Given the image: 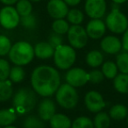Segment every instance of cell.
I'll list each match as a JSON object with an SVG mask.
<instances>
[{"label": "cell", "instance_id": "6da1fadb", "mask_svg": "<svg viewBox=\"0 0 128 128\" xmlns=\"http://www.w3.org/2000/svg\"><path fill=\"white\" fill-rule=\"evenodd\" d=\"M32 89L41 96H51L57 91L60 85L59 72L54 68L41 65L32 71L31 76Z\"/></svg>", "mask_w": 128, "mask_h": 128}, {"label": "cell", "instance_id": "7a4b0ae2", "mask_svg": "<svg viewBox=\"0 0 128 128\" xmlns=\"http://www.w3.org/2000/svg\"><path fill=\"white\" fill-rule=\"evenodd\" d=\"M37 93L29 88L20 89L12 99V104L17 114H26L35 107L37 103Z\"/></svg>", "mask_w": 128, "mask_h": 128}, {"label": "cell", "instance_id": "3957f363", "mask_svg": "<svg viewBox=\"0 0 128 128\" xmlns=\"http://www.w3.org/2000/svg\"><path fill=\"white\" fill-rule=\"evenodd\" d=\"M9 59L15 65L23 66L30 63L34 57V49L32 45L26 41H18L12 46Z\"/></svg>", "mask_w": 128, "mask_h": 128}, {"label": "cell", "instance_id": "277c9868", "mask_svg": "<svg viewBox=\"0 0 128 128\" xmlns=\"http://www.w3.org/2000/svg\"><path fill=\"white\" fill-rule=\"evenodd\" d=\"M56 101L62 108L70 110L76 106L79 96L75 87L68 84H63L60 85L55 92Z\"/></svg>", "mask_w": 128, "mask_h": 128}, {"label": "cell", "instance_id": "5b68a950", "mask_svg": "<svg viewBox=\"0 0 128 128\" xmlns=\"http://www.w3.org/2000/svg\"><path fill=\"white\" fill-rule=\"evenodd\" d=\"M76 58V51L71 46L60 45L54 49V60L60 70H68L74 64Z\"/></svg>", "mask_w": 128, "mask_h": 128}, {"label": "cell", "instance_id": "8992f818", "mask_svg": "<svg viewBox=\"0 0 128 128\" xmlns=\"http://www.w3.org/2000/svg\"><path fill=\"white\" fill-rule=\"evenodd\" d=\"M105 25L114 34H123L128 28V18L119 10H112L107 15Z\"/></svg>", "mask_w": 128, "mask_h": 128}, {"label": "cell", "instance_id": "52a82bcc", "mask_svg": "<svg viewBox=\"0 0 128 128\" xmlns=\"http://www.w3.org/2000/svg\"><path fill=\"white\" fill-rule=\"evenodd\" d=\"M68 40L73 48L80 49L86 46L88 41V34L86 30L79 25H73L68 31Z\"/></svg>", "mask_w": 128, "mask_h": 128}, {"label": "cell", "instance_id": "ba28073f", "mask_svg": "<svg viewBox=\"0 0 128 128\" xmlns=\"http://www.w3.org/2000/svg\"><path fill=\"white\" fill-rule=\"evenodd\" d=\"M20 16L16 8L11 6H4L0 10V24L6 29H13L18 26Z\"/></svg>", "mask_w": 128, "mask_h": 128}, {"label": "cell", "instance_id": "9c48e42d", "mask_svg": "<svg viewBox=\"0 0 128 128\" xmlns=\"http://www.w3.org/2000/svg\"><path fill=\"white\" fill-rule=\"evenodd\" d=\"M85 106L90 112L98 113L101 112L105 107V102L102 95L99 92L95 90H90L85 95L84 98Z\"/></svg>", "mask_w": 128, "mask_h": 128}, {"label": "cell", "instance_id": "30bf717a", "mask_svg": "<svg viewBox=\"0 0 128 128\" xmlns=\"http://www.w3.org/2000/svg\"><path fill=\"white\" fill-rule=\"evenodd\" d=\"M65 79L73 87H81L89 82V74L82 68H74L67 72Z\"/></svg>", "mask_w": 128, "mask_h": 128}, {"label": "cell", "instance_id": "8fae6325", "mask_svg": "<svg viewBox=\"0 0 128 128\" xmlns=\"http://www.w3.org/2000/svg\"><path fill=\"white\" fill-rule=\"evenodd\" d=\"M85 12L91 18H101L106 12L105 0H86Z\"/></svg>", "mask_w": 128, "mask_h": 128}, {"label": "cell", "instance_id": "7c38bea8", "mask_svg": "<svg viewBox=\"0 0 128 128\" xmlns=\"http://www.w3.org/2000/svg\"><path fill=\"white\" fill-rule=\"evenodd\" d=\"M48 12L55 20L64 18L68 12V4L63 0H50L46 6Z\"/></svg>", "mask_w": 128, "mask_h": 128}, {"label": "cell", "instance_id": "4fadbf2b", "mask_svg": "<svg viewBox=\"0 0 128 128\" xmlns=\"http://www.w3.org/2000/svg\"><path fill=\"white\" fill-rule=\"evenodd\" d=\"M106 30V25L100 18H92L86 26V32L88 37L93 40H98L103 37L105 34Z\"/></svg>", "mask_w": 128, "mask_h": 128}, {"label": "cell", "instance_id": "5bb4252c", "mask_svg": "<svg viewBox=\"0 0 128 128\" xmlns=\"http://www.w3.org/2000/svg\"><path fill=\"white\" fill-rule=\"evenodd\" d=\"M55 104L51 99L46 98L40 103L38 107L39 117L44 121H49L55 114Z\"/></svg>", "mask_w": 128, "mask_h": 128}, {"label": "cell", "instance_id": "9a60e30c", "mask_svg": "<svg viewBox=\"0 0 128 128\" xmlns=\"http://www.w3.org/2000/svg\"><path fill=\"white\" fill-rule=\"evenodd\" d=\"M101 48L105 53L115 54L122 48V43L118 38L115 36H106L101 41Z\"/></svg>", "mask_w": 128, "mask_h": 128}, {"label": "cell", "instance_id": "2e32d148", "mask_svg": "<svg viewBox=\"0 0 128 128\" xmlns=\"http://www.w3.org/2000/svg\"><path fill=\"white\" fill-rule=\"evenodd\" d=\"M34 55L41 60H46L50 57L54 56V48L48 42H39L34 48Z\"/></svg>", "mask_w": 128, "mask_h": 128}, {"label": "cell", "instance_id": "e0dca14e", "mask_svg": "<svg viewBox=\"0 0 128 128\" xmlns=\"http://www.w3.org/2000/svg\"><path fill=\"white\" fill-rule=\"evenodd\" d=\"M51 128H71V120L70 118L62 113H55L50 119Z\"/></svg>", "mask_w": 128, "mask_h": 128}, {"label": "cell", "instance_id": "ac0fdd59", "mask_svg": "<svg viewBox=\"0 0 128 128\" xmlns=\"http://www.w3.org/2000/svg\"><path fill=\"white\" fill-rule=\"evenodd\" d=\"M17 118V113L14 108L0 110V126H11Z\"/></svg>", "mask_w": 128, "mask_h": 128}, {"label": "cell", "instance_id": "d6986e66", "mask_svg": "<svg viewBox=\"0 0 128 128\" xmlns=\"http://www.w3.org/2000/svg\"><path fill=\"white\" fill-rule=\"evenodd\" d=\"M113 86L116 90L123 94L128 93V74H119L113 80Z\"/></svg>", "mask_w": 128, "mask_h": 128}, {"label": "cell", "instance_id": "ffe728a7", "mask_svg": "<svg viewBox=\"0 0 128 128\" xmlns=\"http://www.w3.org/2000/svg\"><path fill=\"white\" fill-rule=\"evenodd\" d=\"M13 89L11 81H0V102H6L12 98Z\"/></svg>", "mask_w": 128, "mask_h": 128}, {"label": "cell", "instance_id": "44dd1931", "mask_svg": "<svg viewBox=\"0 0 128 128\" xmlns=\"http://www.w3.org/2000/svg\"><path fill=\"white\" fill-rule=\"evenodd\" d=\"M103 54L101 52L98 50H92L88 53L86 56V62L90 67H92V68H98V66H100L103 62Z\"/></svg>", "mask_w": 128, "mask_h": 128}, {"label": "cell", "instance_id": "7402d4cb", "mask_svg": "<svg viewBox=\"0 0 128 128\" xmlns=\"http://www.w3.org/2000/svg\"><path fill=\"white\" fill-rule=\"evenodd\" d=\"M128 115V109L123 104H116L110 110V117L115 120H122Z\"/></svg>", "mask_w": 128, "mask_h": 128}, {"label": "cell", "instance_id": "603a6c76", "mask_svg": "<svg viewBox=\"0 0 128 128\" xmlns=\"http://www.w3.org/2000/svg\"><path fill=\"white\" fill-rule=\"evenodd\" d=\"M95 128H108L110 124V116L106 112H98L93 121Z\"/></svg>", "mask_w": 128, "mask_h": 128}, {"label": "cell", "instance_id": "cb8c5ba5", "mask_svg": "<svg viewBox=\"0 0 128 128\" xmlns=\"http://www.w3.org/2000/svg\"><path fill=\"white\" fill-rule=\"evenodd\" d=\"M44 120L35 116H28L23 121V128H45Z\"/></svg>", "mask_w": 128, "mask_h": 128}, {"label": "cell", "instance_id": "d4e9b609", "mask_svg": "<svg viewBox=\"0 0 128 128\" xmlns=\"http://www.w3.org/2000/svg\"><path fill=\"white\" fill-rule=\"evenodd\" d=\"M102 72L104 76L106 78L114 79L115 76L118 75V67L117 64L114 63L113 62H106L104 63L102 67Z\"/></svg>", "mask_w": 128, "mask_h": 128}, {"label": "cell", "instance_id": "484cf974", "mask_svg": "<svg viewBox=\"0 0 128 128\" xmlns=\"http://www.w3.org/2000/svg\"><path fill=\"white\" fill-rule=\"evenodd\" d=\"M16 10L20 17L26 16L32 13V6L29 0H18L16 3Z\"/></svg>", "mask_w": 128, "mask_h": 128}, {"label": "cell", "instance_id": "4316f807", "mask_svg": "<svg viewBox=\"0 0 128 128\" xmlns=\"http://www.w3.org/2000/svg\"><path fill=\"white\" fill-rule=\"evenodd\" d=\"M70 25L68 23L64 20L63 18H59V20H55L54 21L53 25H52V28L53 31L56 34H65L68 32V29H70Z\"/></svg>", "mask_w": 128, "mask_h": 128}, {"label": "cell", "instance_id": "83f0119b", "mask_svg": "<svg viewBox=\"0 0 128 128\" xmlns=\"http://www.w3.org/2000/svg\"><path fill=\"white\" fill-rule=\"evenodd\" d=\"M118 70L123 74H128V52L119 54L117 56Z\"/></svg>", "mask_w": 128, "mask_h": 128}, {"label": "cell", "instance_id": "f1b7e54d", "mask_svg": "<svg viewBox=\"0 0 128 128\" xmlns=\"http://www.w3.org/2000/svg\"><path fill=\"white\" fill-rule=\"evenodd\" d=\"M25 75L26 73L24 68L21 66L16 65V66L12 67L11 68L9 78L13 82H20L21 81H23V79L25 78Z\"/></svg>", "mask_w": 128, "mask_h": 128}, {"label": "cell", "instance_id": "f546056e", "mask_svg": "<svg viewBox=\"0 0 128 128\" xmlns=\"http://www.w3.org/2000/svg\"><path fill=\"white\" fill-rule=\"evenodd\" d=\"M84 13L78 9H71L67 14V18L68 22L73 25H80L84 20Z\"/></svg>", "mask_w": 128, "mask_h": 128}, {"label": "cell", "instance_id": "4dcf8cb0", "mask_svg": "<svg viewBox=\"0 0 128 128\" xmlns=\"http://www.w3.org/2000/svg\"><path fill=\"white\" fill-rule=\"evenodd\" d=\"M20 23L25 28L32 30V29H35L36 26H37V18H36V17L34 14L31 13V14L26 15V16L20 17Z\"/></svg>", "mask_w": 128, "mask_h": 128}, {"label": "cell", "instance_id": "1f68e13d", "mask_svg": "<svg viewBox=\"0 0 128 128\" xmlns=\"http://www.w3.org/2000/svg\"><path fill=\"white\" fill-rule=\"evenodd\" d=\"M71 128H95L92 120L87 117H79L72 123Z\"/></svg>", "mask_w": 128, "mask_h": 128}, {"label": "cell", "instance_id": "d6a6232c", "mask_svg": "<svg viewBox=\"0 0 128 128\" xmlns=\"http://www.w3.org/2000/svg\"><path fill=\"white\" fill-rule=\"evenodd\" d=\"M12 48V42L8 37L0 35V56L8 54Z\"/></svg>", "mask_w": 128, "mask_h": 128}, {"label": "cell", "instance_id": "836d02e7", "mask_svg": "<svg viewBox=\"0 0 128 128\" xmlns=\"http://www.w3.org/2000/svg\"><path fill=\"white\" fill-rule=\"evenodd\" d=\"M10 64L4 59H0V81L7 80L10 76Z\"/></svg>", "mask_w": 128, "mask_h": 128}, {"label": "cell", "instance_id": "e575fe53", "mask_svg": "<svg viewBox=\"0 0 128 128\" xmlns=\"http://www.w3.org/2000/svg\"><path fill=\"white\" fill-rule=\"evenodd\" d=\"M48 43L53 46L54 48H58L60 45H63V38L62 34H56V32H52L48 37Z\"/></svg>", "mask_w": 128, "mask_h": 128}, {"label": "cell", "instance_id": "d590c367", "mask_svg": "<svg viewBox=\"0 0 128 128\" xmlns=\"http://www.w3.org/2000/svg\"><path fill=\"white\" fill-rule=\"evenodd\" d=\"M88 74H89V82H92V84H99V82H103L104 78L103 72L98 70H92Z\"/></svg>", "mask_w": 128, "mask_h": 128}, {"label": "cell", "instance_id": "8d00e7d4", "mask_svg": "<svg viewBox=\"0 0 128 128\" xmlns=\"http://www.w3.org/2000/svg\"><path fill=\"white\" fill-rule=\"evenodd\" d=\"M122 48L124 51L128 52V28L126 30V32H124V35H123L122 38Z\"/></svg>", "mask_w": 128, "mask_h": 128}, {"label": "cell", "instance_id": "74e56055", "mask_svg": "<svg viewBox=\"0 0 128 128\" xmlns=\"http://www.w3.org/2000/svg\"><path fill=\"white\" fill-rule=\"evenodd\" d=\"M63 1L70 6H76L81 2V0H63Z\"/></svg>", "mask_w": 128, "mask_h": 128}, {"label": "cell", "instance_id": "f35d334b", "mask_svg": "<svg viewBox=\"0 0 128 128\" xmlns=\"http://www.w3.org/2000/svg\"><path fill=\"white\" fill-rule=\"evenodd\" d=\"M18 1V0H0V2L6 6H12V4H16Z\"/></svg>", "mask_w": 128, "mask_h": 128}, {"label": "cell", "instance_id": "ab89813d", "mask_svg": "<svg viewBox=\"0 0 128 128\" xmlns=\"http://www.w3.org/2000/svg\"><path fill=\"white\" fill-rule=\"evenodd\" d=\"M114 3H117V4H124V3H126L127 0H112Z\"/></svg>", "mask_w": 128, "mask_h": 128}, {"label": "cell", "instance_id": "60d3db41", "mask_svg": "<svg viewBox=\"0 0 128 128\" xmlns=\"http://www.w3.org/2000/svg\"><path fill=\"white\" fill-rule=\"evenodd\" d=\"M3 128H17L16 126H4Z\"/></svg>", "mask_w": 128, "mask_h": 128}, {"label": "cell", "instance_id": "b9f144b4", "mask_svg": "<svg viewBox=\"0 0 128 128\" xmlns=\"http://www.w3.org/2000/svg\"><path fill=\"white\" fill-rule=\"evenodd\" d=\"M29 1H31V2H40V0H29Z\"/></svg>", "mask_w": 128, "mask_h": 128}, {"label": "cell", "instance_id": "7bdbcfd3", "mask_svg": "<svg viewBox=\"0 0 128 128\" xmlns=\"http://www.w3.org/2000/svg\"><path fill=\"white\" fill-rule=\"evenodd\" d=\"M127 124H128V117H127Z\"/></svg>", "mask_w": 128, "mask_h": 128}]
</instances>
